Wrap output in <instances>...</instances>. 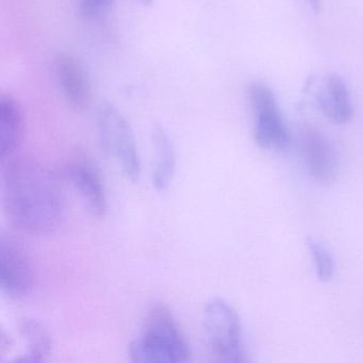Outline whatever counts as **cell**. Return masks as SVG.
I'll list each match as a JSON object with an SVG mask.
<instances>
[{"label": "cell", "mask_w": 363, "mask_h": 363, "mask_svg": "<svg viewBox=\"0 0 363 363\" xmlns=\"http://www.w3.org/2000/svg\"><path fill=\"white\" fill-rule=\"evenodd\" d=\"M3 205L10 222L23 233L45 235L62 225L65 199L56 174L33 156L3 162Z\"/></svg>", "instance_id": "1"}, {"label": "cell", "mask_w": 363, "mask_h": 363, "mask_svg": "<svg viewBox=\"0 0 363 363\" xmlns=\"http://www.w3.org/2000/svg\"><path fill=\"white\" fill-rule=\"evenodd\" d=\"M191 354L188 339L164 305L150 308L139 335L129 346L133 362L182 363L190 361Z\"/></svg>", "instance_id": "2"}, {"label": "cell", "mask_w": 363, "mask_h": 363, "mask_svg": "<svg viewBox=\"0 0 363 363\" xmlns=\"http://www.w3.org/2000/svg\"><path fill=\"white\" fill-rule=\"evenodd\" d=\"M203 325L208 350L214 361L227 363L247 361L241 320L228 301L220 297L210 299L203 308Z\"/></svg>", "instance_id": "3"}, {"label": "cell", "mask_w": 363, "mask_h": 363, "mask_svg": "<svg viewBox=\"0 0 363 363\" xmlns=\"http://www.w3.org/2000/svg\"><path fill=\"white\" fill-rule=\"evenodd\" d=\"M96 125L103 150L116 161L127 179L137 182L141 176V158L128 121L114 106L104 104L97 110Z\"/></svg>", "instance_id": "4"}, {"label": "cell", "mask_w": 363, "mask_h": 363, "mask_svg": "<svg viewBox=\"0 0 363 363\" xmlns=\"http://www.w3.org/2000/svg\"><path fill=\"white\" fill-rule=\"evenodd\" d=\"M247 99L254 116V140L259 147L282 152L290 144V133L272 89L261 82L247 88Z\"/></svg>", "instance_id": "5"}, {"label": "cell", "mask_w": 363, "mask_h": 363, "mask_svg": "<svg viewBox=\"0 0 363 363\" xmlns=\"http://www.w3.org/2000/svg\"><path fill=\"white\" fill-rule=\"evenodd\" d=\"M1 289L10 298H25L35 288V269L30 256L22 242L3 233L0 238Z\"/></svg>", "instance_id": "6"}, {"label": "cell", "mask_w": 363, "mask_h": 363, "mask_svg": "<svg viewBox=\"0 0 363 363\" xmlns=\"http://www.w3.org/2000/svg\"><path fill=\"white\" fill-rule=\"evenodd\" d=\"M298 147L309 175L320 184H330L339 175V158L328 138L315 127L299 128Z\"/></svg>", "instance_id": "7"}, {"label": "cell", "mask_w": 363, "mask_h": 363, "mask_svg": "<svg viewBox=\"0 0 363 363\" xmlns=\"http://www.w3.org/2000/svg\"><path fill=\"white\" fill-rule=\"evenodd\" d=\"M65 176L89 211L97 218H103L107 212V194L103 178L92 158L86 152H76L65 167Z\"/></svg>", "instance_id": "8"}, {"label": "cell", "mask_w": 363, "mask_h": 363, "mask_svg": "<svg viewBox=\"0 0 363 363\" xmlns=\"http://www.w3.org/2000/svg\"><path fill=\"white\" fill-rule=\"evenodd\" d=\"M55 73L61 91L69 105L77 111H84L92 99L90 76L82 61L71 54L57 55Z\"/></svg>", "instance_id": "9"}, {"label": "cell", "mask_w": 363, "mask_h": 363, "mask_svg": "<svg viewBox=\"0 0 363 363\" xmlns=\"http://www.w3.org/2000/svg\"><path fill=\"white\" fill-rule=\"evenodd\" d=\"M314 97L325 118L333 124H346L352 118L354 107L350 90L337 74H327L320 80Z\"/></svg>", "instance_id": "10"}, {"label": "cell", "mask_w": 363, "mask_h": 363, "mask_svg": "<svg viewBox=\"0 0 363 363\" xmlns=\"http://www.w3.org/2000/svg\"><path fill=\"white\" fill-rule=\"evenodd\" d=\"M26 121L20 104L9 94L0 97V159L5 162L13 157L22 144Z\"/></svg>", "instance_id": "11"}, {"label": "cell", "mask_w": 363, "mask_h": 363, "mask_svg": "<svg viewBox=\"0 0 363 363\" xmlns=\"http://www.w3.org/2000/svg\"><path fill=\"white\" fill-rule=\"evenodd\" d=\"M152 142L156 161L152 171V186L157 191L167 190L173 182L176 172V152L162 125L155 124L152 129Z\"/></svg>", "instance_id": "12"}, {"label": "cell", "mask_w": 363, "mask_h": 363, "mask_svg": "<svg viewBox=\"0 0 363 363\" xmlns=\"http://www.w3.org/2000/svg\"><path fill=\"white\" fill-rule=\"evenodd\" d=\"M20 331L26 342L27 350L16 361H45L52 348V337L46 327L35 318H26L21 322Z\"/></svg>", "instance_id": "13"}, {"label": "cell", "mask_w": 363, "mask_h": 363, "mask_svg": "<svg viewBox=\"0 0 363 363\" xmlns=\"http://www.w3.org/2000/svg\"><path fill=\"white\" fill-rule=\"evenodd\" d=\"M308 250L313 259L316 276L323 282H329L333 279L335 273V260L328 248L318 240L308 238Z\"/></svg>", "instance_id": "14"}, {"label": "cell", "mask_w": 363, "mask_h": 363, "mask_svg": "<svg viewBox=\"0 0 363 363\" xmlns=\"http://www.w3.org/2000/svg\"><path fill=\"white\" fill-rule=\"evenodd\" d=\"M114 0H79L82 11L86 14H96L111 6Z\"/></svg>", "instance_id": "15"}, {"label": "cell", "mask_w": 363, "mask_h": 363, "mask_svg": "<svg viewBox=\"0 0 363 363\" xmlns=\"http://www.w3.org/2000/svg\"><path fill=\"white\" fill-rule=\"evenodd\" d=\"M309 3L315 11L320 9V0H309Z\"/></svg>", "instance_id": "16"}, {"label": "cell", "mask_w": 363, "mask_h": 363, "mask_svg": "<svg viewBox=\"0 0 363 363\" xmlns=\"http://www.w3.org/2000/svg\"><path fill=\"white\" fill-rule=\"evenodd\" d=\"M137 1L138 3L141 4V5L150 6L152 5V1H154V0H137Z\"/></svg>", "instance_id": "17"}]
</instances>
